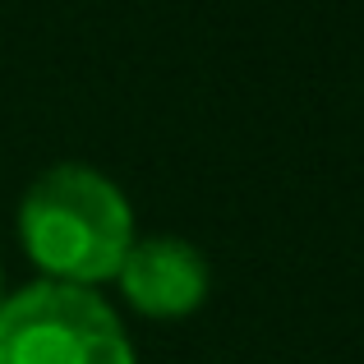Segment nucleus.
Returning a JSON list of instances; mask_svg holds the SVG:
<instances>
[{
	"instance_id": "obj_1",
	"label": "nucleus",
	"mask_w": 364,
	"mask_h": 364,
	"mask_svg": "<svg viewBox=\"0 0 364 364\" xmlns=\"http://www.w3.org/2000/svg\"><path fill=\"white\" fill-rule=\"evenodd\" d=\"M18 240L46 282H111L134 245V213L111 176L65 161L28 185L18 203Z\"/></svg>"
},
{
	"instance_id": "obj_2",
	"label": "nucleus",
	"mask_w": 364,
	"mask_h": 364,
	"mask_svg": "<svg viewBox=\"0 0 364 364\" xmlns=\"http://www.w3.org/2000/svg\"><path fill=\"white\" fill-rule=\"evenodd\" d=\"M0 364H134V346L88 286L33 282L0 300Z\"/></svg>"
},
{
	"instance_id": "obj_3",
	"label": "nucleus",
	"mask_w": 364,
	"mask_h": 364,
	"mask_svg": "<svg viewBox=\"0 0 364 364\" xmlns=\"http://www.w3.org/2000/svg\"><path fill=\"white\" fill-rule=\"evenodd\" d=\"M116 282H120L124 300L139 314H148V318H185V314H194L208 300L213 272H208V258L189 240H180V235H148V240L129 245Z\"/></svg>"
},
{
	"instance_id": "obj_4",
	"label": "nucleus",
	"mask_w": 364,
	"mask_h": 364,
	"mask_svg": "<svg viewBox=\"0 0 364 364\" xmlns=\"http://www.w3.org/2000/svg\"><path fill=\"white\" fill-rule=\"evenodd\" d=\"M0 300H5V295H0Z\"/></svg>"
}]
</instances>
